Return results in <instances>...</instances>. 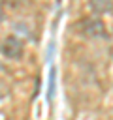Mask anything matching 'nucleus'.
I'll return each instance as SVG.
<instances>
[{
  "mask_svg": "<svg viewBox=\"0 0 113 120\" xmlns=\"http://www.w3.org/2000/svg\"><path fill=\"white\" fill-rule=\"evenodd\" d=\"M90 9H92V11H96V13L100 15V13H104V11L113 9V6H111V4H107V2H92V4H90Z\"/></svg>",
  "mask_w": 113,
  "mask_h": 120,
  "instance_id": "obj_2",
  "label": "nucleus"
},
{
  "mask_svg": "<svg viewBox=\"0 0 113 120\" xmlns=\"http://www.w3.org/2000/svg\"><path fill=\"white\" fill-rule=\"evenodd\" d=\"M4 21V8H2V4H0V22Z\"/></svg>",
  "mask_w": 113,
  "mask_h": 120,
  "instance_id": "obj_3",
  "label": "nucleus"
},
{
  "mask_svg": "<svg viewBox=\"0 0 113 120\" xmlns=\"http://www.w3.org/2000/svg\"><path fill=\"white\" fill-rule=\"evenodd\" d=\"M2 52L8 56V58H19L23 54V41L17 39L15 36H9L4 39L2 43Z\"/></svg>",
  "mask_w": 113,
  "mask_h": 120,
  "instance_id": "obj_1",
  "label": "nucleus"
}]
</instances>
